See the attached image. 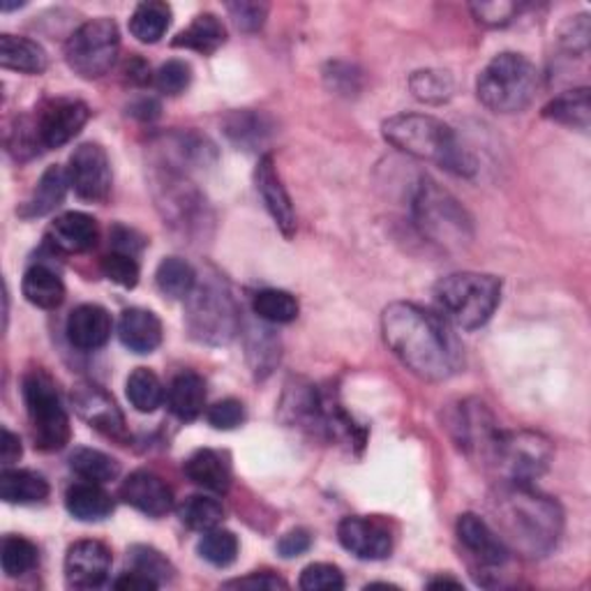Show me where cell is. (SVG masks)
<instances>
[{
  "mask_svg": "<svg viewBox=\"0 0 591 591\" xmlns=\"http://www.w3.org/2000/svg\"><path fill=\"white\" fill-rule=\"evenodd\" d=\"M21 292L26 300L42 310H56L65 300V285L61 275L44 264H35L26 271L21 282Z\"/></svg>",
  "mask_w": 591,
  "mask_h": 591,
  "instance_id": "28",
  "label": "cell"
},
{
  "mask_svg": "<svg viewBox=\"0 0 591 591\" xmlns=\"http://www.w3.org/2000/svg\"><path fill=\"white\" fill-rule=\"evenodd\" d=\"M65 506L81 523H100L113 513V496L100 483L84 481L67 488Z\"/></svg>",
  "mask_w": 591,
  "mask_h": 591,
  "instance_id": "22",
  "label": "cell"
},
{
  "mask_svg": "<svg viewBox=\"0 0 591 591\" xmlns=\"http://www.w3.org/2000/svg\"><path fill=\"white\" fill-rule=\"evenodd\" d=\"M298 584L305 591H338L344 589V576L333 563H310L300 573Z\"/></svg>",
  "mask_w": 591,
  "mask_h": 591,
  "instance_id": "43",
  "label": "cell"
},
{
  "mask_svg": "<svg viewBox=\"0 0 591 591\" xmlns=\"http://www.w3.org/2000/svg\"><path fill=\"white\" fill-rule=\"evenodd\" d=\"M121 52V33L116 21L100 17L90 19L67 37L65 61L81 79H100L116 65Z\"/></svg>",
  "mask_w": 591,
  "mask_h": 591,
  "instance_id": "9",
  "label": "cell"
},
{
  "mask_svg": "<svg viewBox=\"0 0 591 591\" xmlns=\"http://www.w3.org/2000/svg\"><path fill=\"white\" fill-rule=\"evenodd\" d=\"M496 534L508 550L525 557H546L563 532V511L532 485L502 483L490 500Z\"/></svg>",
  "mask_w": 591,
  "mask_h": 591,
  "instance_id": "2",
  "label": "cell"
},
{
  "mask_svg": "<svg viewBox=\"0 0 591 591\" xmlns=\"http://www.w3.org/2000/svg\"><path fill=\"white\" fill-rule=\"evenodd\" d=\"M412 212L418 231L441 248H462L474 236V225L462 204L430 178L420 180L412 201Z\"/></svg>",
  "mask_w": 591,
  "mask_h": 591,
  "instance_id": "6",
  "label": "cell"
},
{
  "mask_svg": "<svg viewBox=\"0 0 591 591\" xmlns=\"http://www.w3.org/2000/svg\"><path fill=\"white\" fill-rule=\"evenodd\" d=\"M40 561V550L33 540L23 536H6L0 548V563L8 578H21L31 573Z\"/></svg>",
  "mask_w": 591,
  "mask_h": 591,
  "instance_id": "38",
  "label": "cell"
},
{
  "mask_svg": "<svg viewBox=\"0 0 591 591\" xmlns=\"http://www.w3.org/2000/svg\"><path fill=\"white\" fill-rule=\"evenodd\" d=\"M227 12L231 14L236 29L243 33H256L266 23L269 6L264 3H229Z\"/></svg>",
  "mask_w": 591,
  "mask_h": 591,
  "instance_id": "48",
  "label": "cell"
},
{
  "mask_svg": "<svg viewBox=\"0 0 591 591\" xmlns=\"http://www.w3.org/2000/svg\"><path fill=\"white\" fill-rule=\"evenodd\" d=\"M185 326L204 344H227L239 333V313L231 296L218 285H199L187 296Z\"/></svg>",
  "mask_w": 591,
  "mask_h": 591,
  "instance_id": "10",
  "label": "cell"
},
{
  "mask_svg": "<svg viewBox=\"0 0 591 591\" xmlns=\"http://www.w3.org/2000/svg\"><path fill=\"white\" fill-rule=\"evenodd\" d=\"M111 245H113V252H123V254L136 256L141 250H144L146 239L134 229H128L123 225H116L111 229Z\"/></svg>",
  "mask_w": 591,
  "mask_h": 591,
  "instance_id": "51",
  "label": "cell"
},
{
  "mask_svg": "<svg viewBox=\"0 0 591 591\" xmlns=\"http://www.w3.org/2000/svg\"><path fill=\"white\" fill-rule=\"evenodd\" d=\"M50 241L54 248L69 254L88 252L100 241L98 220L81 210L63 212V216H58L50 227Z\"/></svg>",
  "mask_w": 591,
  "mask_h": 591,
  "instance_id": "20",
  "label": "cell"
},
{
  "mask_svg": "<svg viewBox=\"0 0 591 591\" xmlns=\"http://www.w3.org/2000/svg\"><path fill=\"white\" fill-rule=\"evenodd\" d=\"M155 88L162 92V96H180L183 90H187L193 81V67L187 65L185 61L172 58L164 65H160V69L155 73Z\"/></svg>",
  "mask_w": 591,
  "mask_h": 591,
  "instance_id": "42",
  "label": "cell"
},
{
  "mask_svg": "<svg viewBox=\"0 0 591 591\" xmlns=\"http://www.w3.org/2000/svg\"><path fill=\"white\" fill-rule=\"evenodd\" d=\"M169 409L180 420H195L206 407V382L197 372H180L169 386Z\"/></svg>",
  "mask_w": 591,
  "mask_h": 591,
  "instance_id": "29",
  "label": "cell"
},
{
  "mask_svg": "<svg viewBox=\"0 0 591 591\" xmlns=\"http://www.w3.org/2000/svg\"><path fill=\"white\" fill-rule=\"evenodd\" d=\"M382 134L397 151L435 162L451 174L471 176L477 172L474 160L462 149L456 132L435 116L397 113L384 121Z\"/></svg>",
  "mask_w": 591,
  "mask_h": 591,
  "instance_id": "3",
  "label": "cell"
},
{
  "mask_svg": "<svg viewBox=\"0 0 591 591\" xmlns=\"http://www.w3.org/2000/svg\"><path fill=\"white\" fill-rule=\"evenodd\" d=\"M111 550L102 540H77L65 555V580L75 589L102 587L111 573Z\"/></svg>",
  "mask_w": 591,
  "mask_h": 591,
  "instance_id": "14",
  "label": "cell"
},
{
  "mask_svg": "<svg viewBox=\"0 0 591 591\" xmlns=\"http://www.w3.org/2000/svg\"><path fill=\"white\" fill-rule=\"evenodd\" d=\"M130 113L139 121H153V118L160 116V105L153 98H141L130 107Z\"/></svg>",
  "mask_w": 591,
  "mask_h": 591,
  "instance_id": "55",
  "label": "cell"
},
{
  "mask_svg": "<svg viewBox=\"0 0 591 591\" xmlns=\"http://www.w3.org/2000/svg\"><path fill=\"white\" fill-rule=\"evenodd\" d=\"M185 477L195 485L210 492H227L231 485V467L220 451L212 448H199L185 460Z\"/></svg>",
  "mask_w": 591,
  "mask_h": 591,
  "instance_id": "23",
  "label": "cell"
},
{
  "mask_svg": "<svg viewBox=\"0 0 591 591\" xmlns=\"http://www.w3.org/2000/svg\"><path fill=\"white\" fill-rule=\"evenodd\" d=\"M254 315L269 324H292L298 317V300L285 289H262L252 298Z\"/></svg>",
  "mask_w": 591,
  "mask_h": 591,
  "instance_id": "35",
  "label": "cell"
},
{
  "mask_svg": "<svg viewBox=\"0 0 591 591\" xmlns=\"http://www.w3.org/2000/svg\"><path fill=\"white\" fill-rule=\"evenodd\" d=\"M69 467L77 477L90 483H111L121 474V464H118L111 456L98 451V448H75V453L69 456Z\"/></svg>",
  "mask_w": 591,
  "mask_h": 591,
  "instance_id": "33",
  "label": "cell"
},
{
  "mask_svg": "<svg viewBox=\"0 0 591 591\" xmlns=\"http://www.w3.org/2000/svg\"><path fill=\"white\" fill-rule=\"evenodd\" d=\"M172 26V8L160 0H149V3L136 6L130 17V33L144 44H155L164 37Z\"/></svg>",
  "mask_w": 591,
  "mask_h": 591,
  "instance_id": "31",
  "label": "cell"
},
{
  "mask_svg": "<svg viewBox=\"0 0 591 591\" xmlns=\"http://www.w3.org/2000/svg\"><path fill=\"white\" fill-rule=\"evenodd\" d=\"M111 330H113L111 315L102 305H96V303H86V305L75 307L65 324V333H67L69 344L81 351H96L105 347L111 338Z\"/></svg>",
  "mask_w": 591,
  "mask_h": 591,
  "instance_id": "19",
  "label": "cell"
},
{
  "mask_svg": "<svg viewBox=\"0 0 591 591\" xmlns=\"http://www.w3.org/2000/svg\"><path fill=\"white\" fill-rule=\"evenodd\" d=\"M23 402H26L35 448L46 453L61 451L69 444V416L63 407L54 380L44 370H31L23 376Z\"/></svg>",
  "mask_w": 591,
  "mask_h": 591,
  "instance_id": "7",
  "label": "cell"
},
{
  "mask_svg": "<svg viewBox=\"0 0 591 591\" xmlns=\"http://www.w3.org/2000/svg\"><path fill=\"white\" fill-rule=\"evenodd\" d=\"M128 400L130 405L141 414H153L164 400V386L160 376L149 368H136L128 376Z\"/></svg>",
  "mask_w": 591,
  "mask_h": 591,
  "instance_id": "36",
  "label": "cell"
},
{
  "mask_svg": "<svg viewBox=\"0 0 591 591\" xmlns=\"http://www.w3.org/2000/svg\"><path fill=\"white\" fill-rule=\"evenodd\" d=\"M121 500L149 517H162L174 508V492L153 471L139 469L123 481Z\"/></svg>",
  "mask_w": 591,
  "mask_h": 591,
  "instance_id": "18",
  "label": "cell"
},
{
  "mask_svg": "<svg viewBox=\"0 0 591 591\" xmlns=\"http://www.w3.org/2000/svg\"><path fill=\"white\" fill-rule=\"evenodd\" d=\"M502 300V280L485 273H453L437 282L439 315L462 330H477L490 321Z\"/></svg>",
  "mask_w": 591,
  "mask_h": 591,
  "instance_id": "4",
  "label": "cell"
},
{
  "mask_svg": "<svg viewBox=\"0 0 591 591\" xmlns=\"http://www.w3.org/2000/svg\"><path fill=\"white\" fill-rule=\"evenodd\" d=\"M67 187H69V178H67V169L58 167V164H54V167L46 169L42 174V178L37 180L33 195L29 197V201L23 204V208L19 210L21 218H42L46 216V212L56 210L65 195H67Z\"/></svg>",
  "mask_w": 591,
  "mask_h": 591,
  "instance_id": "27",
  "label": "cell"
},
{
  "mask_svg": "<svg viewBox=\"0 0 591 591\" xmlns=\"http://www.w3.org/2000/svg\"><path fill=\"white\" fill-rule=\"evenodd\" d=\"M225 587L227 589H287V582L269 571H262V573H250L239 580H229L225 582Z\"/></svg>",
  "mask_w": 591,
  "mask_h": 591,
  "instance_id": "52",
  "label": "cell"
},
{
  "mask_svg": "<svg viewBox=\"0 0 591 591\" xmlns=\"http://www.w3.org/2000/svg\"><path fill=\"white\" fill-rule=\"evenodd\" d=\"M90 109L81 100H52L40 111L35 132L42 149H61L69 144L88 123Z\"/></svg>",
  "mask_w": 591,
  "mask_h": 591,
  "instance_id": "12",
  "label": "cell"
},
{
  "mask_svg": "<svg viewBox=\"0 0 591 591\" xmlns=\"http://www.w3.org/2000/svg\"><path fill=\"white\" fill-rule=\"evenodd\" d=\"M73 405L90 428H96L102 435L113 437V439L128 437L125 418L121 409H118L113 397L105 388L96 384H79L73 391Z\"/></svg>",
  "mask_w": 591,
  "mask_h": 591,
  "instance_id": "16",
  "label": "cell"
},
{
  "mask_svg": "<svg viewBox=\"0 0 591 591\" xmlns=\"http://www.w3.org/2000/svg\"><path fill=\"white\" fill-rule=\"evenodd\" d=\"M118 338L134 353H153L162 344V321L146 307H130L118 321Z\"/></svg>",
  "mask_w": 591,
  "mask_h": 591,
  "instance_id": "21",
  "label": "cell"
},
{
  "mask_svg": "<svg viewBox=\"0 0 591 591\" xmlns=\"http://www.w3.org/2000/svg\"><path fill=\"white\" fill-rule=\"evenodd\" d=\"M69 185L86 201H105L111 193V162L100 144H81L69 155Z\"/></svg>",
  "mask_w": 591,
  "mask_h": 591,
  "instance_id": "11",
  "label": "cell"
},
{
  "mask_svg": "<svg viewBox=\"0 0 591 591\" xmlns=\"http://www.w3.org/2000/svg\"><path fill=\"white\" fill-rule=\"evenodd\" d=\"M474 19L488 29H504L519 12V6L506 3V0H496V3H474L471 6Z\"/></svg>",
  "mask_w": 591,
  "mask_h": 591,
  "instance_id": "46",
  "label": "cell"
},
{
  "mask_svg": "<svg viewBox=\"0 0 591 591\" xmlns=\"http://www.w3.org/2000/svg\"><path fill=\"white\" fill-rule=\"evenodd\" d=\"M128 563H130L132 571H139V573L153 578L157 584H164L174 578V566L169 563V559L151 546L130 548Z\"/></svg>",
  "mask_w": 591,
  "mask_h": 591,
  "instance_id": "41",
  "label": "cell"
},
{
  "mask_svg": "<svg viewBox=\"0 0 591 591\" xmlns=\"http://www.w3.org/2000/svg\"><path fill=\"white\" fill-rule=\"evenodd\" d=\"M428 587H430V589H439V587H453V589H460L462 584H460L458 580H451V578H437V580H433Z\"/></svg>",
  "mask_w": 591,
  "mask_h": 591,
  "instance_id": "56",
  "label": "cell"
},
{
  "mask_svg": "<svg viewBox=\"0 0 591 591\" xmlns=\"http://www.w3.org/2000/svg\"><path fill=\"white\" fill-rule=\"evenodd\" d=\"M178 517L185 527L204 534L208 529H216L222 523L225 508L218 500H212V496L195 494V496H187V500L180 504Z\"/></svg>",
  "mask_w": 591,
  "mask_h": 591,
  "instance_id": "37",
  "label": "cell"
},
{
  "mask_svg": "<svg viewBox=\"0 0 591 591\" xmlns=\"http://www.w3.org/2000/svg\"><path fill=\"white\" fill-rule=\"evenodd\" d=\"M543 116L550 118V121L573 128V130H589L591 121V100H589V88H576L566 90L561 96H557L552 102L543 109Z\"/></svg>",
  "mask_w": 591,
  "mask_h": 591,
  "instance_id": "30",
  "label": "cell"
},
{
  "mask_svg": "<svg viewBox=\"0 0 591 591\" xmlns=\"http://www.w3.org/2000/svg\"><path fill=\"white\" fill-rule=\"evenodd\" d=\"M206 418L216 430H236L245 420V407L241 400L227 397L216 402V405L206 412Z\"/></svg>",
  "mask_w": 591,
  "mask_h": 591,
  "instance_id": "45",
  "label": "cell"
},
{
  "mask_svg": "<svg viewBox=\"0 0 591 591\" xmlns=\"http://www.w3.org/2000/svg\"><path fill=\"white\" fill-rule=\"evenodd\" d=\"M538 90V69L523 54L494 56L479 75L477 96L494 113L525 111Z\"/></svg>",
  "mask_w": 591,
  "mask_h": 591,
  "instance_id": "5",
  "label": "cell"
},
{
  "mask_svg": "<svg viewBox=\"0 0 591 591\" xmlns=\"http://www.w3.org/2000/svg\"><path fill=\"white\" fill-rule=\"evenodd\" d=\"M456 534L460 546L467 550V555L479 563V569H502L506 566L511 550L506 543L500 538L485 519L477 513H464L458 517Z\"/></svg>",
  "mask_w": 591,
  "mask_h": 591,
  "instance_id": "13",
  "label": "cell"
},
{
  "mask_svg": "<svg viewBox=\"0 0 591 591\" xmlns=\"http://www.w3.org/2000/svg\"><path fill=\"white\" fill-rule=\"evenodd\" d=\"M225 128H227V136L233 141V144L245 146V149L262 146L273 130L269 118L254 111H233L227 118Z\"/></svg>",
  "mask_w": 591,
  "mask_h": 591,
  "instance_id": "34",
  "label": "cell"
},
{
  "mask_svg": "<svg viewBox=\"0 0 591 591\" xmlns=\"http://www.w3.org/2000/svg\"><path fill=\"white\" fill-rule=\"evenodd\" d=\"M157 587L160 584L153 578L139 573V571H132V569L113 582V589H121V591H151Z\"/></svg>",
  "mask_w": 591,
  "mask_h": 591,
  "instance_id": "53",
  "label": "cell"
},
{
  "mask_svg": "<svg viewBox=\"0 0 591 591\" xmlns=\"http://www.w3.org/2000/svg\"><path fill=\"white\" fill-rule=\"evenodd\" d=\"M338 540L347 552L368 561L386 559L393 550L391 532L376 519L361 515H349L342 519L338 525Z\"/></svg>",
  "mask_w": 591,
  "mask_h": 591,
  "instance_id": "15",
  "label": "cell"
},
{
  "mask_svg": "<svg viewBox=\"0 0 591 591\" xmlns=\"http://www.w3.org/2000/svg\"><path fill=\"white\" fill-rule=\"evenodd\" d=\"M21 458V441L14 433L3 428V441H0V460L3 467H12Z\"/></svg>",
  "mask_w": 591,
  "mask_h": 591,
  "instance_id": "54",
  "label": "cell"
},
{
  "mask_svg": "<svg viewBox=\"0 0 591 591\" xmlns=\"http://www.w3.org/2000/svg\"><path fill=\"white\" fill-rule=\"evenodd\" d=\"M409 88L416 100L428 105H441L453 96L456 84L453 77L448 73H441V69H420V73H414V77L409 79Z\"/></svg>",
  "mask_w": 591,
  "mask_h": 591,
  "instance_id": "39",
  "label": "cell"
},
{
  "mask_svg": "<svg viewBox=\"0 0 591 591\" xmlns=\"http://www.w3.org/2000/svg\"><path fill=\"white\" fill-rule=\"evenodd\" d=\"M50 496V483L37 471L10 469L0 474V500L6 504H40Z\"/></svg>",
  "mask_w": 591,
  "mask_h": 591,
  "instance_id": "25",
  "label": "cell"
},
{
  "mask_svg": "<svg viewBox=\"0 0 591 591\" xmlns=\"http://www.w3.org/2000/svg\"><path fill=\"white\" fill-rule=\"evenodd\" d=\"M388 349L420 380L444 382L462 363V349L451 324L414 303H391L382 315Z\"/></svg>",
  "mask_w": 591,
  "mask_h": 591,
  "instance_id": "1",
  "label": "cell"
},
{
  "mask_svg": "<svg viewBox=\"0 0 591 591\" xmlns=\"http://www.w3.org/2000/svg\"><path fill=\"white\" fill-rule=\"evenodd\" d=\"M488 460L496 469L502 483H523L532 485L552 460L550 441L529 430L519 433H496L490 448Z\"/></svg>",
  "mask_w": 591,
  "mask_h": 591,
  "instance_id": "8",
  "label": "cell"
},
{
  "mask_svg": "<svg viewBox=\"0 0 591 591\" xmlns=\"http://www.w3.org/2000/svg\"><path fill=\"white\" fill-rule=\"evenodd\" d=\"M225 42H227L225 23L216 14L206 12L195 17L190 26L172 40V46H176V50H190L201 56H212Z\"/></svg>",
  "mask_w": 591,
  "mask_h": 591,
  "instance_id": "24",
  "label": "cell"
},
{
  "mask_svg": "<svg viewBox=\"0 0 591 591\" xmlns=\"http://www.w3.org/2000/svg\"><path fill=\"white\" fill-rule=\"evenodd\" d=\"M239 538H236L233 532L229 529H208L204 532L201 540H199V555L212 563L218 566V569H225V566H231L239 557Z\"/></svg>",
  "mask_w": 591,
  "mask_h": 591,
  "instance_id": "40",
  "label": "cell"
},
{
  "mask_svg": "<svg viewBox=\"0 0 591 591\" xmlns=\"http://www.w3.org/2000/svg\"><path fill=\"white\" fill-rule=\"evenodd\" d=\"M0 65L21 75H42L50 67V56L29 37L0 35Z\"/></svg>",
  "mask_w": 591,
  "mask_h": 591,
  "instance_id": "26",
  "label": "cell"
},
{
  "mask_svg": "<svg viewBox=\"0 0 591 591\" xmlns=\"http://www.w3.org/2000/svg\"><path fill=\"white\" fill-rule=\"evenodd\" d=\"M559 44L563 46L569 54H587L589 46V17L587 14H578L571 17L569 21L563 23L559 29Z\"/></svg>",
  "mask_w": 591,
  "mask_h": 591,
  "instance_id": "47",
  "label": "cell"
},
{
  "mask_svg": "<svg viewBox=\"0 0 591 591\" xmlns=\"http://www.w3.org/2000/svg\"><path fill=\"white\" fill-rule=\"evenodd\" d=\"M359 79L361 75L357 73V69L344 63H333L326 73V81L330 84V88L342 92V96H353V92H359L361 88Z\"/></svg>",
  "mask_w": 591,
  "mask_h": 591,
  "instance_id": "49",
  "label": "cell"
},
{
  "mask_svg": "<svg viewBox=\"0 0 591 591\" xmlns=\"http://www.w3.org/2000/svg\"><path fill=\"white\" fill-rule=\"evenodd\" d=\"M157 289L174 300H183L190 296L197 287V273L195 269L178 256L162 259L157 273H155Z\"/></svg>",
  "mask_w": 591,
  "mask_h": 591,
  "instance_id": "32",
  "label": "cell"
},
{
  "mask_svg": "<svg viewBox=\"0 0 591 591\" xmlns=\"http://www.w3.org/2000/svg\"><path fill=\"white\" fill-rule=\"evenodd\" d=\"M310 548H313V534L307 529H300V527L287 532L277 540V552H280V557H285V559L300 557Z\"/></svg>",
  "mask_w": 591,
  "mask_h": 591,
  "instance_id": "50",
  "label": "cell"
},
{
  "mask_svg": "<svg viewBox=\"0 0 591 591\" xmlns=\"http://www.w3.org/2000/svg\"><path fill=\"white\" fill-rule=\"evenodd\" d=\"M254 185L266 210L271 212L273 222L277 225V229L285 233L287 239H292V236L296 233V212H294V204H292L287 187L280 180L273 155L259 157L256 169H254Z\"/></svg>",
  "mask_w": 591,
  "mask_h": 591,
  "instance_id": "17",
  "label": "cell"
},
{
  "mask_svg": "<svg viewBox=\"0 0 591 591\" xmlns=\"http://www.w3.org/2000/svg\"><path fill=\"white\" fill-rule=\"evenodd\" d=\"M102 271L105 275L116 282V285H121L125 289H134L139 282V264L136 259L123 252H111L102 259Z\"/></svg>",
  "mask_w": 591,
  "mask_h": 591,
  "instance_id": "44",
  "label": "cell"
}]
</instances>
